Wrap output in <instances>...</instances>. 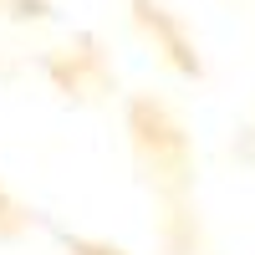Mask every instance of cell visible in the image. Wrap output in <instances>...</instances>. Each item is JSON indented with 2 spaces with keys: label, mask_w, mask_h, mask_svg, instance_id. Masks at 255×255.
<instances>
[{
  "label": "cell",
  "mask_w": 255,
  "mask_h": 255,
  "mask_svg": "<svg viewBox=\"0 0 255 255\" xmlns=\"http://www.w3.org/2000/svg\"><path fill=\"white\" fill-rule=\"evenodd\" d=\"M128 143L143 168V179L163 194V204H189V184H194V143L179 113L163 97L138 92L128 97Z\"/></svg>",
  "instance_id": "cell-1"
},
{
  "label": "cell",
  "mask_w": 255,
  "mask_h": 255,
  "mask_svg": "<svg viewBox=\"0 0 255 255\" xmlns=\"http://www.w3.org/2000/svg\"><path fill=\"white\" fill-rule=\"evenodd\" d=\"M46 77L56 92L67 97H102L113 92V61L97 46V36H77L72 46H61L46 56Z\"/></svg>",
  "instance_id": "cell-2"
},
{
  "label": "cell",
  "mask_w": 255,
  "mask_h": 255,
  "mask_svg": "<svg viewBox=\"0 0 255 255\" xmlns=\"http://www.w3.org/2000/svg\"><path fill=\"white\" fill-rule=\"evenodd\" d=\"M133 5V20H138V31L153 41V46L163 51V61L174 72H184V77H204V61H199V51H194V41H189V31H184V20L163 5V0H128Z\"/></svg>",
  "instance_id": "cell-3"
},
{
  "label": "cell",
  "mask_w": 255,
  "mask_h": 255,
  "mask_svg": "<svg viewBox=\"0 0 255 255\" xmlns=\"http://www.w3.org/2000/svg\"><path fill=\"white\" fill-rule=\"evenodd\" d=\"M20 235H31V209L0 184V245H10V240H20Z\"/></svg>",
  "instance_id": "cell-4"
},
{
  "label": "cell",
  "mask_w": 255,
  "mask_h": 255,
  "mask_svg": "<svg viewBox=\"0 0 255 255\" xmlns=\"http://www.w3.org/2000/svg\"><path fill=\"white\" fill-rule=\"evenodd\" d=\"M61 250H67V255H128L123 245L92 240V235H61Z\"/></svg>",
  "instance_id": "cell-5"
}]
</instances>
